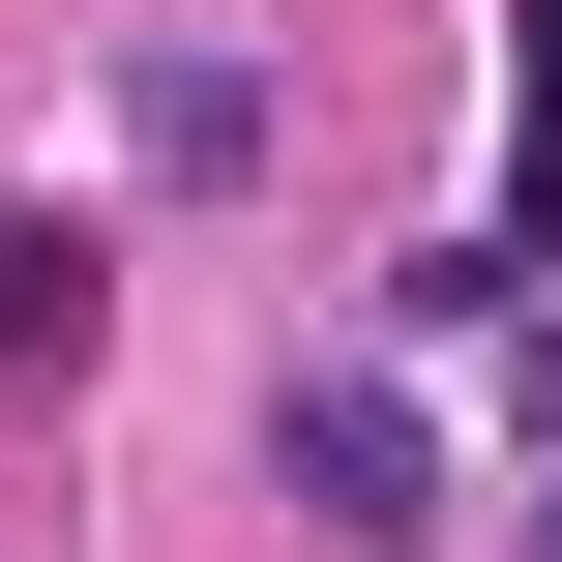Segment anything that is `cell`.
<instances>
[{
    "mask_svg": "<svg viewBox=\"0 0 562 562\" xmlns=\"http://www.w3.org/2000/svg\"><path fill=\"white\" fill-rule=\"evenodd\" d=\"M119 148H148V178H237V148H267V89H237L207 30H148V59H119Z\"/></svg>",
    "mask_w": 562,
    "mask_h": 562,
    "instance_id": "obj_3",
    "label": "cell"
},
{
    "mask_svg": "<svg viewBox=\"0 0 562 562\" xmlns=\"http://www.w3.org/2000/svg\"><path fill=\"white\" fill-rule=\"evenodd\" d=\"M504 267L562 296V0H504Z\"/></svg>",
    "mask_w": 562,
    "mask_h": 562,
    "instance_id": "obj_4",
    "label": "cell"
},
{
    "mask_svg": "<svg viewBox=\"0 0 562 562\" xmlns=\"http://www.w3.org/2000/svg\"><path fill=\"white\" fill-rule=\"evenodd\" d=\"M89 326H119V237L89 207H0V385H89Z\"/></svg>",
    "mask_w": 562,
    "mask_h": 562,
    "instance_id": "obj_2",
    "label": "cell"
},
{
    "mask_svg": "<svg viewBox=\"0 0 562 562\" xmlns=\"http://www.w3.org/2000/svg\"><path fill=\"white\" fill-rule=\"evenodd\" d=\"M267 474H296V533H356V562L445 533V445H415V385H385V356H296V385H267Z\"/></svg>",
    "mask_w": 562,
    "mask_h": 562,
    "instance_id": "obj_1",
    "label": "cell"
},
{
    "mask_svg": "<svg viewBox=\"0 0 562 562\" xmlns=\"http://www.w3.org/2000/svg\"><path fill=\"white\" fill-rule=\"evenodd\" d=\"M533 474H562V326H533Z\"/></svg>",
    "mask_w": 562,
    "mask_h": 562,
    "instance_id": "obj_5",
    "label": "cell"
}]
</instances>
